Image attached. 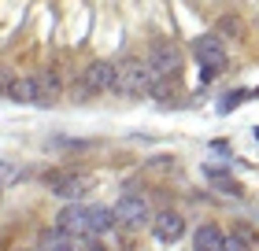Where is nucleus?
I'll return each instance as SVG.
<instances>
[{
    "label": "nucleus",
    "instance_id": "7ed1b4c3",
    "mask_svg": "<svg viewBox=\"0 0 259 251\" xmlns=\"http://www.w3.org/2000/svg\"><path fill=\"white\" fill-rule=\"evenodd\" d=\"M193 56H196V63L204 67V78H215V74L226 70V48H222L219 33L196 37V41H193Z\"/></svg>",
    "mask_w": 259,
    "mask_h": 251
},
{
    "label": "nucleus",
    "instance_id": "4468645a",
    "mask_svg": "<svg viewBox=\"0 0 259 251\" xmlns=\"http://www.w3.org/2000/svg\"><path fill=\"white\" fill-rule=\"evenodd\" d=\"M219 33H233V37H241L244 30H241V22H237V19H222V22H219Z\"/></svg>",
    "mask_w": 259,
    "mask_h": 251
},
{
    "label": "nucleus",
    "instance_id": "9b49d317",
    "mask_svg": "<svg viewBox=\"0 0 259 251\" xmlns=\"http://www.w3.org/2000/svg\"><path fill=\"white\" fill-rule=\"evenodd\" d=\"M8 96H11V100H19V104H33V100H41V85H37V78H11Z\"/></svg>",
    "mask_w": 259,
    "mask_h": 251
},
{
    "label": "nucleus",
    "instance_id": "dca6fc26",
    "mask_svg": "<svg viewBox=\"0 0 259 251\" xmlns=\"http://www.w3.org/2000/svg\"><path fill=\"white\" fill-rule=\"evenodd\" d=\"M26 251H33V247H26Z\"/></svg>",
    "mask_w": 259,
    "mask_h": 251
},
{
    "label": "nucleus",
    "instance_id": "1a4fd4ad",
    "mask_svg": "<svg viewBox=\"0 0 259 251\" xmlns=\"http://www.w3.org/2000/svg\"><path fill=\"white\" fill-rule=\"evenodd\" d=\"M193 247L196 251H226V233L219 225H200L193 233Z\"/></svg>",
    "mask_w": 259,
    "mask_h": 251
},
{
    "label": "nucleus",
    "instance_id": "ddd939ff",
    "mask_svg": "<svg viewBox=\"0 0 259 251\" xmlns=\"http://www.w3.org/2000/svg\"><path fill=\"white\" fill-rule=\"evenodd\" d=\"M252 240H255V236H244L241 229H233L226 236V251H252Z\"/></svg>",
    "mask_w": 259,
    "mask_h": 251
},
{
    "label": "nucleus",
    "instance_id": "2eb2a0df",
    "mask_svg": "<svg viewBox=\"0 0 259 251\" xmlns=\"http://www.w3.org/2000/svg\"><path fill=\"white\" fill-rule=\"evenodd\" d=\"M8 85H11V78L4 74V70H0V89H8Z\"/></svg>",
    "mask_w": 259,
    "mask_h": 251
},
{
    "label": "nucleus",
    "instance_id": "6e6552de",
    "mask_svg": "<svg viewBox=\"0 0 259 251\" xmlns=\"http://www.w3.org/2000/svg\"><path fill=\"white\" fill-rule=\"evenodd\" d=\"M152 233H156L163 244H174V240H182V233H185V218L178 211H159L156 218H152Z\"/></svg>",
    "mask_w": 259,
    "mask_h": 251
},
{
    "label": "nucleus",
    "instance_id": "20e7f679",
    "mask_svg": "<svg viewBox=\"0 0 259 251\" xmlns=\"http://www.w3.org/2000/svg\"><path fill=\"white\" fill-rule=\"evenodd\" d=\"M45 181H49V188L56 196H63V199H81L89 192V185H93V177L89 174H81V170H56V174H49L45 177Z\"/></svg>",
    "mask_w": 259,
    "mask_h": 251
},
{
    "label": "nucleus",
    "instance_id": "0eeeda50",
    "mask_svg": "<svg viewBox=\"0 0 259 251\" xmlns=\"http://www.w3.org/2000/svg\"><path fill=\"white\" fill-rule=\"evenodd\" d=\"M81 89L85 92H111L115 89V67L111 63H89L81 70Z\"/></svg>",
    "mask_w": 259,
    "mask_h": 251
},
{
    "label": "nucleus",
    "instance_id": "f8f14e48",
    "mask_svg": "<svg viewBox=\"0 0 259 251\" xmlns=\"http://www.w3.org/2000/svg\"><path fill=\"white\" fill-rule=\"evenodd\" d=\"M37 85H41V100H56V96H60V89H63V81H60V74H56L52 67H45L37 74Z\"/></svg>",
    "mask_w": 259,
    "mask_h": 251
},
{
    "label": "nucleus",
    "instance_id": "9d476101",
    "mask_svg": "<svg viewBox=\"0 0 259 251\" xmlns=\"http://www.w3.org/2000/svg\"><path fill=\"white\" fill-rule=\"evenodd\" d=\"M41 251H81V247H78V236H70L60 225H52V229L41 233Z\"/></svg>",
    "mask_w": 259,
    "mask_h": 251
},
{
    "label": "nucleus",
    "instance_id": "423d86ee",
    "mask_svg": "<svg viewBox=\"0 0 259 251\" xmlns=\"http://www.w3.org/2000/svg\"><path fill=\"white\" fill-rule=\"evenodd\" d=\"M63 233L78 236V240H93V218H89V207H81V203H67L60 211V218H56Z\"/></svg>",
    "mask_w": 259,
    "mask_h": 251
},
{
    "label": "nucleus",
    "instance_id": "f257e3e1",
    "mask_svg": "<svg viewBox=\"0 0 259 251\" xmlns=\"http://www.w3.org/2000/svg\"><path fill=\"white\" fill-rule=\"evenodd\" d=\"M156 85V74H152L148 59H122L115 67V89L111 92H126V96H145Z\"/></svg>",
    "mask_w": 259,
    "mask_h": 251
},
{
    "label": "nucleus",
    "instance_id": "f03ea898",
    "mask_svg": "<svg viewBox=\"0 0 259 251\" xmlns=\"http://www.w3.org/2000/svg\"><path fill=\"white\" fill-rule=\"evenodd\" d=\"M145 59H148V67H152L156 78H178V70H182V48L174 41H167V37L152 41Z\"/></svg>",
    "mask_w": 259,
    "mask_h": 251
},
{
    "label": "nucleus",
    "instance_id": "39448f33",
    "mask_svg": "<svg viewBox=\"0 0 259 251\" xmlns=\"http://www.w3.org/2000/svg\"><path fill=\"white\" fill-rule=\"evenodd\" d=\"M111 214H115V222H119V225H130V229H137V225H145V222H148L152 207H148V199L141 196V192H126V196H119V203L111 207Z\"/></svg>",
    "mask_w": 259,
    "mask_h": 251
}]
</instances>
